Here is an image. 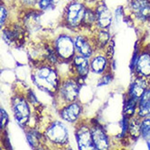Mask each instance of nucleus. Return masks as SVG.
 Segmentation results:
<instances>
[{
	"mask_svg": "<svg viewBox=\"0 0 150 150\" xmlns=\"http://www.w3.org/2000/svg\"><path fill=\"white\" fill-rule=\"evenodd\" d=\"M86 12L82 5L76 4L71 5L68 10V20L73 26L78 25L85 17Z\"/></svg>",
	"mask_w": 150,
	"mask_h": 150,
	"instance_id": "nucleus-1",
	"label": "nucleus"
},
{
	"mask_svg": "<svg viewBox=\"0 0 150 150\" xmlns=\"http://www.w3.org/2000/svg\"><path fill=\"white\" fill-rule=\"evenodd\" d=\"M57 48L59 54L64 57H69L73 54V43L71 38L67 37H62L58 39Z\"/></svg>",
	"mask_w": 150,
	"mask_h": 150,
	"instance_id": "nucleus-2",
	"label": "nucleus"
},
{
	"mask_svg": "<svg viewBox=\"0 0 150 150\" xmlns=\"http://www.w3.org/2000/svg\"><path fill=\"white\" fill-rule=\"evenodd\" d=\"M132 8L139 19L145 20L150 16V4L146 0H136L133 2Z\"/></svg>",
	"mask_w": 150,
	"mask_h": 150,
	"instance_id": "nucleus-3",
	"label": "nucleus"
},
{
	"mask_svg": "<svg viewBox=\"0 0 150 150\" xmlns=\"http://www.w3.org/2000/svg\"><path fill=\"white\" fill-rule=\"evenodd\" d=\"M93 140L96 147L100 150L108 149V143L107 138L103 132L100 129H96L92 133Z\"/></svg>",
	"mask_w": 150,
	"mask_h": 150,
	"instance_id": "nucleus-4",
	"label": "nucleus"
},
{
	"mask_svg": "<svg viewBox=\"0 0 150 150\" xmlns=\"http://www.w3.org/2000/svg\"><path fill=\"white\" fill-rule=\"evenodd\" d=\"M98 21L102 28L108 27L111 23L112 15L110 11L106 7L101 6L98 10Z\"/></svg>",
	"mask_w": 150,
	"mask_h": 150,
	"instance_id": "nucleus-5",
	"label": "nucleus"
},
{
	"mask_svg": "<svg viewBox=\"0 0 150 150\" xmlns=\"http://www.w3.org/2000/svg\"><path fill=\"white\" fill-rule=\"evenodd\" d=\"M139 72L145 76L150 75V56L147 54L142 55L139 57L137 64Z\"/></svg>",
	"mask_w": 150,
	"mask_h": 150,
	"instance_id": "nucleus-6",
	"label": "nucleus"
},
{
	"mask_svg": "<svg viewBox=\"0 0 150 150\" xmlns=\"http://www.w3.org/2000/svg\"><path fill=\"white\" fill-rule=\"evenodd\" d=\"M139 114L143 117L150 116V91L146 92L142 96L139 106Z\"/></svg>",
	"mask_w": 150,
	"mask_h": 150,
	"instance_id": "nucleus-7",
	"label": "nucleus"
},
{
	"mask_svg": "<svg viewBox=\"0 0 150 150\" xmlns=\"http://www.w3.org/2000/svg\"><path fill=\"white\" fill-rule=\"evenodd\" d=\"M146 88L145 81L141 79H138L135 81L132 88V93L136 98L143 96Z\"/></svg>",
	"mask_w": 150,
	"mask_h": 150,
	"instance_id": "nucleus-8",
	"label": "nucleus"
},
{
	"mask_svg": "<svg viewBox=\"0 0 150 150\" xmlns=\"http://www.w3.org/2000/svg\"><path fill=\"white\" fill-rule=\"evenodd\" d=\"M75 45L80 52L86 57H88L91 54L90 46L86 41L81 37H79L76 39Z\"/></svg>",
	"mask_w": 150,
	"mask_h": 150,
	"instance_id": "nucleus-9",
	"label": "nucleus"
},
{
	"mask_svg": "<svg viewBox=\"0 0 150 150\" xmlns=\"http://www.w3.org/2000/svg\"><path fill=\"white\" fill-rule=\"evenodd\" d=\"M75 64L79 73L82 76H85L87 74L88 71L87 60L84 58L78 57L75 59Z\"/></svg>",
	"mask_w": 150,
	"mask_h": 150,
	"instance_id": "nucleus-10",
	"label": "nucleus"
},
{
	"mask_svg": "<svg viewBox=\"0 0 150 150\" xmlns=\"http://www.w3.org/2000/svg\"><path fill=\"white\" fill-rule=\"evenodd\" d=\"M16 113L17 119L21 122L28 117L29 114L28 109L25 103H20L16 108Z\"/></svg>",
	"mask_w": 150,
	"mask_h": 150,
	"instance_id": "nucleus-11",
	"label": "nucleus"
},
{
	"mask_svg": "<svg viewBox=\"0 0 150 150\" xmlns=\"http://www.w3.org/2000/svg\"><path fill=\"white\" fill-rule=\"evenodd\" d=\"M79 112V109L78 106L76 105H72L70 106L69 108L64 111L63 112V114H64V115H63V116L65 118V119L68 120L69 117L71 115L69 121H72L76 119Z\"/></svg>",
	"mask_w": 150,
	"mask_h": 150,
	"instance_id": "nucleus-12",
	"label": "nucleus"
},
{
	"mask_svg": "<svg viewBox=\"0 0 150 150\" xmlns=\"http://www.w3.org/2000/svg\"><path fill=\"white\" fill-rule=\"evenodd\" d=\"M106 61L102 57L96 58L92 63V67L95 71L100 72L105 67Z\"/></svg>",
	"mask_w": 150,
	"mask_h": 150,
	"instance_id": "nucleus-13",
	"label": "nucleus"
},
{
	"mask_svg": "<svg viewBox=\"0 0 150 150\" xmlns=\"http://www.w3.org/2000/svg\"><path fill=\"white\" fill-rule=\"evenodd\" d=\"M141 131V126L138 122L136 120L132 122L130 125V132L132 136L137 137L139 136Z\"/></svg>",
	"mask_w": 150,
	"mask_h": 150,
	"instance_id": "nucleus-14",
	"label": "nucleus"
},
{
	"mask_svg": "<svg viewBox=\"0 0 150 150\" xmlns=\"http://www.w3.org/2000/svg\"><path fill=\"white\" fill-rule=\"evenodd\" d=\"M141 132L144 137L150 136V119L145 120L141 125Z\"/></svg>",
	"mask_w": 150,
	"mask_h": 150,
	"instance_id": "nucleus-15",
	"label": "nucleus"
},
{
	"mask_svg": "<svg viewBox=\"0 0 150 150\" xmlns=\"http://www.w3.org/2000/svg\"><path fill=\"white\" fill-rule=\"evenodd\" d=\"M136 105V101L134 99H132L126 105L125 109V113L126 114L130 115L133 114Z\"/></svg>",
	"mask_w": 150,
	"mask_h": 150,
	"instance_id": "nucleus-16",
	"label": "nucleus"
},
{
	"mask_svg": "<svg viewBox=\"0 0 150 150\" xmlns=\"http://www.w3.org/2000/svg\"><path fill=\"white\" fill-rule=\"evenodd\" d=\"M109 39V36L106 32H101L99 36V40L103 45L105 44Z\"/></svg>",
	"mask_w": 150,
	"mask_h": 150,
	"instance_id": "nucleus-17",
	"label": "nucleus"
},
{
	"mask_svg": "<svg viewBox=\"0 0 150 150\" xmlns=\"http://www.w3.org/2000/svg\"><path fill=\"white\" fill-rule=\"evenodd\" d=\"M8 116L5 111L1 110V128L5 127L7 122Z\"/></svg>",
	"mask_w": 150,
	"mask_h": 150,
	"instance_id": "nucleus-18",
	"label": "nucleus"
},
{
	"mask_svg": "<svg viewBox=\"0 0 150 150\" xmlns=\"http://www.w3.org/2000/svg\"><path fill=\"white\" fill-rule=\"evenodd\" d=\"M0 13H1V25L2 26L3 23H4L5 20H6V11L3 7H1V11H0Z\"/></svg>",
	"mask_w": 150,
	"mask_h": 150,
	"instance_id": "nucleus-19",
	"label": "nucleus"
},
{
	"mask_svg": "<svg viewBox=\"0 0 150 150\" xmlns=\"http://www.w3.org/2000/svg\"><path fill=\"white\" fill-rule=\"evenodd\" d=\"M52 0H41L40 6L42 9L47 8L51 2Z\"/></svg>",
	"mask_w": 150,
	"mask_h": 150,
	"instance_id": "nucleus-20",
	"label": "nucleus"
},
{
	"mask_svg": "<svg viewBox=\"0 0 150 150\" xmlns=\"http://www.w3.org/2000/svg\"><path fill=\"white\" fill-rule=\"evenodd\" d=\"M113 52H114V50H113V48L112 46H110L109 50H108V56L109 58H111L113 55Z\"/></svg>",
	"mask_w": 150,
	"mask_h": 150,
	"instance_id": "nucleus-21",
	"label": "nucleus"
},
{
	"mask_svg": "<svg viewBox=\"0 0 150 150\" xmlns=\"http://www.w3.org/2000/svg\"><path fill=\"white\" fill-rule=\"evenodd\" d=\"M110 79L108 77H105L102 80L100 81L99 84L100 85H103V84H107L108 83Z\"/></svg>",
	"mask_w": 150,
	"mask_h": 150,
	"instance_id": "nucleus-22",
	"label": "nucleus"
},
{
	"mask_svg": "<svg viewBox=\"0 0 150 150\" xmlns=\"http://www.w3.org/2000/svg\"><path fill=\"white\" fill-rule=\"evenodd\" d=\"M24 1L27 4L32 5V4H34L36 3L37 0H24Z\"/></svg>",
	"mask_w": 150,
	"mask_h": 150,
	"instance_id": "nucleus-23",
	"label": "nucleus"
},
{
	"mask_svg": "<svg viewBox=\"0 0 150 150\" xmlns=\"http://www.w3.org/2000/svg\"><path fill=\"white\" fill-rule=\"evenodd\" d=\"M147 144H148V147H149V149H150V139H149V141L147 142Z\"/></svg>",
	"mask_w": 150,
	"mask_h": 150,
	"instance_id": "nucleus-24",
	"label": "nucleus"
}]
</instances>
